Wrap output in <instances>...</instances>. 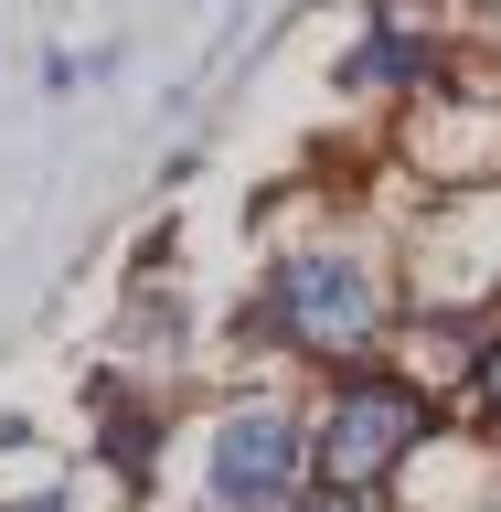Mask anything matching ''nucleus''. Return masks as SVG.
Here are the masks:
<instances>
[{
    "instance_id": "obj_1",
    "label": "nucleus",
    "mask_w": 501,
    "mask_h": 512,
    "mask_svg": "<svg viewBox=\"0 0 501 512\" xmlns=\"http://www.w3.org/2000/svg\"><path fill=\"white\" fill-rule=\"evenodd\" d=\"M267 320L299 352H363L384 331V278L352 267V256H288L267 278Z\"/></svg>"
},
{
    "instance_id": "obj_2",
    "label": "nucleus",
    "mask_w": 501,
    "mask_h": 512,
    "mask_svg": "<svg viewBox=\"0 0 501 512\" xmlns=\"http://www.w3.org/2000/svg\"><path fill=\"white\" fill-rule=\"evenodd\" d=\"M416 438H427V395H416V384H395V374L342 384V406L320 427V470H331V491H374Z\"/></svg>"
},
{
    "instance_id": "obj_3",
    "label": "nucleus",
    "mask_w": 501,
    "mask_h": 512,
    "mask_svg": "<svg viewBox=\"0 0 501 512\" xmlns=\"http://www.w3.org/2000/svg\"><path fill=\"white\" fill-rule=\"evenodd\" d=\"M299 470H310V438H299L288 406H235L214 427V502L224 512H288Z\"/></svg>"
},
{
    "instance_id": "obj_4",
    "label": "nucleus",
    "mask_w": 501,
    "mask_h": 512,
    "mask_svg": "<svg viewBox=\"0 0 501 512\" xmlns=\"http://www.w3.org/2000/svg\"><path fill=\"white\" fill-rule=\"evenodd\" d=\"M342 75H352V86H406V75H416V43H406V32H363Z\"/></svg>"
},
{
    "instance_id": "obj_5",
    "label": "nucleus",
    "mask_w": 501,
    "mask_h": 512,
    "mask_svg": "<svg viewBox=\"0 0 501 512\" xmlns=\"http://www.w3.org/2000/svg\"><path fill=\"white\" fill-rule=\"evenodd\" d=\"M150 438H160V427H150L139 406H107V470H118V480L150 470Z\"/></svg>"
},
{
    "instance_id": "obj_6",
    "label": "nucleus",
    "mask_w": 501,
    "mask_h": 512,
    "mask_svg": "<svg viewBox=\"0 0 501 512\" xmlns=\"http://www.w3.org/2000/svg\"><path fill=\"white\" fill-rule=\"evenodd\" d=\"M288 512H363V491H310V502H288Z\"/></svg>"
},
{
    "instance_id": "obj_7",
    "label": "nucleus",
    "mask_w": 501,
    "mask_h": 512,
    "mask_svg": "<svg viewBox=\"0 0 501 512\" xmlns=\"http://www.w3.org/2000/svg\"><path fill=\"white\" fill-rule=\"evenodd\" d=\"M480 395H491V416H501V342L480 352Z\"/></svg>"
},
{
    "instance_id": "obj_8",
    "label": "nucleus",
    "mask_w": 501,
    "mask_h": 512,
    "mask_svg": "<svg viewBox=\"0 0 501 512\" xmlns=\"http://www.w3.org/2000/svg\"><path fill=\"white\" fill-rule=\"evenodd\" d=\"M11 512H64V502H54V491H43V502H11Z\"/></svg>"
}]
</instances>
